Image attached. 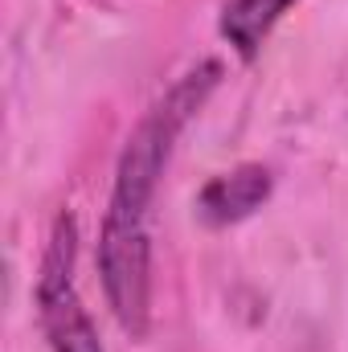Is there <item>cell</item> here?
Segmentation results:
<instances>
[{"label": "cell", "instance_id": "cell-1", "mask_svg": "<svg viewBox=\"0 0 348 352\" xmlns=\"http://www.w3.org/2000/svg\"><path fill=\"white\" fill-rule=\"evenodd\" d=\"M221 82V62H201L197 70H188L131 131L119 168H115V192H111V209L127 213V217H148V205L156 197V184L164 176V164L173 156L176 135L184 131V123L205 107V98Z\"/></svg>", "mask_w": 348, "mask_h": 352}, {"label": "cell", "instance_id": "cell-2", "mask_svg": "<svg viewBox=\"0 0 348 352\" xmlns=\"http://www.w3.org/2000/svg\"><path fill=\"white\" fill-rule=\"evenodd\" d=\"M98 278L107 307L115 311L119 328L131 340L148 336L152 320V242H148V217H127L107 209L102 234H98Z\"/></svg>", "mask_w": 348, "mask_h": 352}, {"label": "cell", "instance_id": "cell-3", "mask_svg": "<svg viewBox=\"0 0 348 352\" xmlns=\"http://www.w3.org/2000/svg\"><path fill=\"white\" fill-rule=\"evenodd\" d=\"M74 250H78V226L70 213L54 221L41 274H37V307H41V328L50 336L54 352H102L94 320L87 316L78 291H74Z\"/></svg>", "mask_w": 348, "mask_h": 352}, {"label": "cell", "instance_id": "cell-4", "mask_svg": "<svg viewBox=\"0 0 348 352\" xmlns=\"http://www.w3.org/2000/svg\"><path fill=\"white\" fill-rule=\"evenodd\" d=\"M270 168L262 164H238L234 173L213 176L201 192H197V213L209 226H238L250 213H259L262 205L270 201Z\"/></svg>", "mask_w": 348, "mask_h": 352}, {"label": "cell", "instance_id": "cell-5", "mask_svg": "<svg viewBox=\"0 0 348 352\" xmlns=\"http://www.w3.org/2000/svg\"><path fill=\"white\" fill-rule=\"evenodd\" d=\"M291 4L295 0H230L221 12V37L238 50L242 62H254L262 41L270 37V29Z\"/></svg>", "mask_w": 348, "mask_h": 352}]
</instances>
